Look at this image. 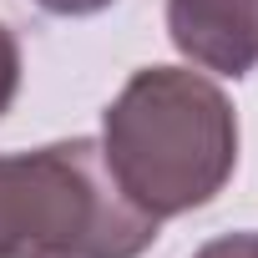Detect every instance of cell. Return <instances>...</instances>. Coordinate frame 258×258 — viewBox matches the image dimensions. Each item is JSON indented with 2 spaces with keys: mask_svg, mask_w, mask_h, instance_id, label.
Here are the masks:
<instances>
[{
  "mask_svg": "<svg viewBox=\"0 0 258 258\" xmlns=\"http://www.w3.org/2000/svg\"><path fill=\"white\" fill-rule=\"evenodd\" d=\"M192 258H258V233H228V238H213V243H203Z\"/></svg>",
  "mask_w": 258,
  "mask_h": 258,
  "instance_id": "5b68a950",
  "label": "cell"
},
{
  "mask_svg": "<svg viewBox=\"0 0 258 258\" xmlns=\"http://www.w3.org/2000/svg\"><path fill=\"white\" fill-rule=\"evenodd\" d=\"M152 243L157 218L116 187L101 142L0 157V258H142Z\"/></svg>",
  "mask_w": 258,
  "mask_h": 258,
  "instance_id": "7a4b0ae2",
  "label": "cell"
},
{
  "mask_svg": "<svg viewBox=\"0 0 258 258\" xmlns=\"http://www.w3.org/2000/svg\"><path fill=\"white\" fill-rule=\"evenodd\" d=\"M101 157L147 218H182L228 187L238 116L208 76L142 66L101 116Z\"/></svg>",
  "mask_w": 258,
  "mask_h": 258,
  "instance_id": "6da1fadb",
  "label": "cell"
},
{
  "mask_svg": "<svg viewBox=\"0 0 258 258\" xmlns=\"http://www.w3.org/2000/svg\"><path fill=\"white\" fill-rule=\"evenodd\" d=\"M41 11H51V16H96V11H106L111 0H36Z\"/></svg>",
  "mask_w": 258,
  "mask_h": 258,
  "instance_id": "8992f818",
  "label": "cell"
},
{
  "mask_svg": "<svg viewBox=\"0 0 258 258\" xmlns=\"http://www.w3.org/2000/svg\"><path fill=\"white\" fill-rule=\"evenodd\" d=\"M172 46L218 76L258 71V0H167Z\"/></svg>",
  "mask_w": 258,
  "mask_h": 258,
  "instance_id": "3957f363",
  "label": "cell"
},
{
  "mask_svg": "<svg viewBox=\"0 0 258 258\" xmlns=\"http://www.w3.org/2000/svg\"><path fill=\"white\" fill-rule=\"evenodd\" d=\"M16 91H21V46H16V36L6 26H0V116L11 111Z\"/></svg>",
  "mask_w": 258,
  "mask_h": 258,
  "instance_id": "277c9868",
  "label": "cell"
}]
</instances>
